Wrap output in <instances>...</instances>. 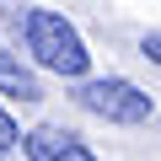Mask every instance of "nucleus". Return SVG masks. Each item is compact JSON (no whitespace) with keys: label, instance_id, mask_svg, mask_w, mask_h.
<instances>
[{"label":"nucleus","instance_id":"7ed1b4c3","mask_svg":"<svg viewBox=\"0 0 161 161\" xmlns=\"http://www.w3.org/2000/svg\"><path fill=\"white\" fill-rule=\"evenodd\" d=\"M22 145H27V161H97L86 140H75L70 129H54V124L27 129V134H22Z\"/></svg>","mask_w":161,"mask_h":161},{"label":"nucleus","instance_id":"0eeeda50","mask_svg":"<svg viewBox=\"0 0 161 161\" xmlns=\"http://www.w3.org/2000/svg\"><path fill=\"white\" fill-rule=\"evenodd\" d=\"M0 156H6V150H0Z\"/></svg>","mask_w":161,"mask_h":161},{"label":"nucleus","instance_id":"f03ea898","mask_svg":"<svg viewBox=\"0 0 161 161\" xmlns=\"http://www.w3.org/2000/svg\"><path fill=\"white\" fill-rule=\"evenodd\" d=\"M75 102L86 108V113H97V118H108V124H145V118L156 113L150 92H140L134 80H124V75H102V80H80Z\"/></svg>","mask_w":161,"mask_h":161},{"label":"nucleus","instance_id":"f257e3e1","mask_svg":"<svg viewBox=\"0 0 161 161\" xmlns=\"http://www.w3.org/2000/svg\"><path fill=\"white\" fill-rule=\"evenodd\" d=\"M22 38H27L32 64H43V70H54L64 80H80L92 70V54H86V43H80V32L59 11H48V6H38V11L22 16Z\"/></svg>","mask_w":161,"mask_h":161},{"label":"nucleus","instance_id":"423d86ee","mask_svg":"<svg viewBox=\"0 0 161 161\" xmlns=\"http://www.w3.org/2000/svg\"><path fill=\"white\" fill-rule=\"evenodd\" d=\"M140 54H145L150 64H161V32H145V38H140Z\"/></svg>","mask_w":161,"mask_h":161},{"label":"nucleus","instance_id":"39448f33","mask_svg":"<svg viewBox=\"0 0 161 161\" xmlns=\"http://www.w3.org/2000/svg\"><path fill=\"white\" fill-rule=\"evenodd\" d=\"M11 145H22V129H16V118L0 108V150H11Z\"/></svg>","mask_w":161,"mask_h":161},{"label":"nucleus","instance_id":"20e7f679","mask_svg":"<svg viewBox=\"0 0 161 161\" xmlns=\"http://www.w3.org/2000/svg\"><path fill=\"white\" fill-rule=\"evenodd\" d=\"M0 92H6V97H16V102H43L38 75L22 64V54H11L6 43H0Z\"/></svg>","mask_w":161,"mask_h":161}]
</instances>
